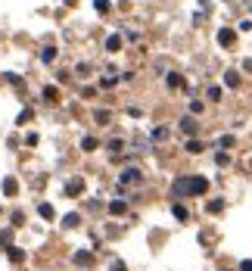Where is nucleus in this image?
<instances>
[{
  "mask_svg": "<svg viewBox=\"0 0 252 271\" xmlns=\"http://www.w3.org/2000/svg\"><path fill=\"white\" fill-rule=\"evenodd\" d=\"M122 181H125V184H137V181H140V172H137V169H128V172L122 175Z\"/></svg>",
  "mask_w": 252,
  "mask_h": 271,
  "instance_id": "423d86ee",
  "label": "nucleus"
},
{
  "mask_svg": "<svg viewBox=\"0 0 252 271\" xmlns=\"http://www.w3.org/2000/svg\"><path fill=\"white\" fill-rule=\"evenodd\" d=\"M16 190H19V184H16V178H3V193H6V196H13Z\"/></svg>",
  "mask_w": 252,
  "mask_h": 271,
  "instance_id": "0eeeda50",
  "label": "nucleus"
},
{
  "mask_svg": "<svg viewBox=\"0 0 252 271\" xmlns=\"http://www.w3.org/2000/svg\"><path fill=\"white\" fill-rule=\"evenodd\" d=\"M187 153H193V156H196V153H202V144L199 140H187V147H184Z\"/></svg>",
  "mask_w": 252,
  "mask_h": 271,
  "instance_id": "ddd939ff",
  "label": "nucleus"
},
{
  "mask_svg": "<svg viewBox=\"0 0 252 271\" xmlns=\"http://www.w3.org/2000/svg\"><path fill=\"white\" fill-rule=\"evenodd\" d=\"M168 88H184V78H181V75H168Z\"/></svg>",
  "mask_w": 252,
  "mask_h": 271,
  "instance_id": "dca6fc26",
  "label": "nucleus"
},
{
  "mask_svg": "<svg viewBox=\"0 0 252 271\" xmlns=\"http://www.w3.org/2000/svg\"><path fill=\"white\" fill-rule=\"evenodd\" d=\"M109 212H112V215H125V212H128V206H125L122 199H112V203H109Z\"/></svg>",
  "mask_w": 252,
  "mask_h": 271,
  "instance_id": "39448f33",
  "label": "nucleus"
},
{
  "mask_svg": "<svg viewBox=\"0 0 252 271\" xmlns=\"http://www.w3.org/2000/svg\"><path fill=\"white\" fill-rule=\"evenodd\" d=\"M234 41H237V31H234V28H221V31H218V44H221V47H231Z\"/></svg>",
  "mask_w": 252,
  "mask_h": 271,
  "instance_id": "f03ea898",
  "label": "nucleus"
},
{
  "mask_svg": "<svg viewBox=\"0 0 252 271\" xmlns=\"http://www.w3.org/2000/svg\"><path fill=\"white\" fill-rule=\"evenodd\" d=\"M38 212H41V218H47V221L53 218V206H50V203H41V209H38Z\"/></svg>",
  "mask_w": 252,
  "mask_h": 271,
  "instance_id": "2eb2a0df",
  "label": "nucleus"
},
{
  "mask_svg": "<svg viewBox=\"0 0 252 271\" xmlns=\"http://www.w3.org/2000/svg\"><path fill=\"white\" fill-rule=\"evenodd\" d=\"M90 262H94V256H90V253H75V265H90Z\"/></svg>",
  "mask_w": 252,
  "mask_h": 271,
  "instance_id": "6e6552de",
  "label": "nucleus"
},
{
  "mask_svg": "<svg viewBox=\"0 0 252 271\" xmlns=\"http://www.w3.org/2000/svg\"><path fill=\"white\" fill-rule=\"evenodd\" d=\"M81 150H87V153L97 150V137H84V140H81Z\"/></svg>",
  "mask_w": 252,
  "mask_h": 271,
  "instance_id": "f3484780",
  "label": "nucleus"
},
{
  "mask_svg": "<svg viewBox=\"0 0 252 271\" xmlns=\"http://www.w3.org/2000/svg\"><path fill=\"white\" fill-rule=\"evenodd\" d=\"M209 100H221V88L212 85V88H209Z\"/></svg>",
  "mask_w": 252,
  "mask_h": 271,
  "instance_id": "412c9836",
  "label": "nucleus"
},
{
  "mask_svg": "<svg viewBox=\"0 0 252 271\" xmlns=\"http://www.w3.org/2000/svg\"><path fill=\"white\" fill-rule=\"evenodd\" d=\"M94 119H97L100 125H109V119H112V115H109L106 109H97V112H94Z\"/></svg>",
  "mask_w": 252,
  "mask_h": 271,
  "instance_id": "f8f14e48",
  "label": "nucleus"
},
{
  "mask_svg": "<svg viewBox=\"0 0 252 271\" xmlns=\"http://www.w3.org/2000/svg\"><path fill=\"white\" fill-rule=\"evenodd\" d=\"M153 137H156V140H168V131H165V128H156Z\"/></svg>",
  "mask_w": 252,
  "mask_h": 271,
  "instance_id": "393cba45",
  "label": "nucleus"
},
{
  "mask_svg": "<svg viewBox=\"0 0 252 271\" xmlns=\"http://www.w3.org/2000/svg\"><path fill=\"white\" fill-rule=\"evenodd\" d=\"M240 271H252V262H243V265H240Z\"/></svg>",
  "mask_w": 252,
  "mask_h": 271,
  "instance_id": "bb28decb",
  "label": "nucleus"
},
{
  "mask_svg": "<svg viewBox=\"0 0 252 271\" xmlns=\"http://www.w3.org/2000/svg\"><path fill=\"white\" fill-rule=\"evenodd\" d=\"M63 221H65V228H75V225H78V221H81V218H78V215H75V212H68V215H65Z\"/></svg>",
  "mask_w": 252,
  "mask_h": 271,
  "instance_id": "a211bd4d",
  "label": "nucleus"
},
{
  "mask_svg": "<svg viewBox=\"0 0 252 271\" xmlns=\"http://www.w3.org/2000/svg\"><path fill=\"white\" fill-rule=\"evenodd\" d=\"M81 190H84V181H81V178H72V181L65 184V193H68V196H78Z\"/></svg>",
  "mask_w": 252,
  "mask_h": 271,
  "instance_id": "7ed1b4c3",
  "label": "nucleus"
},
{
  "mask_svg": "<svg viewBox=\"0 0 252 271\" xmlns=\"http://www.w3.org/2000/svg\"><path fill=\"white\" fill-rule=\"evenodd\" d=\"M119 47H122V38H119V34H112V38L106 41V50H112V53H116Z\"/></svg>",
  "mask_w": 252,
  "mask_h": 271,
  "instance_id": "9d476101",
  "label": "nucleus"
},
{
  "mask_svg": "<svg viewBox=\"0 0 252 271\" xmlns=\"http://www.w3.org/2000/svg\"><path fill=\"white\" fill-rule=\"evenodd\" d=\"M224 85H227V88H237V85H240V75H237V72H227V75H224Z\"/></svg>",
  "mask_w": 252,
  "mask_h": 271,
  "instance_id": "4468645a",
  "label": "nucleus"
},
{
  "mask_svg": "<svg viewBox=\"0 0 252 271\" xmlns=\"http://www.w3.org/2000/svg\"><path fill=\"white\" fill-rule=\"evenodd\" d=\"M181 128H184V131L193 137V134H196L199 131V125H196V119H190V115H184V119H181Z\"/></svg>",
  "mask_w": 252,
  "mask_h": 271,
  "instance_id": "20e7f679",
  "label": "nucleus"
},
{
  "mask_svg": "<svg viewBox=\"0 0 252 271\" xmlns=\"http://www.w3.org/2000/svg\"><path fill=\"white\" fill-rule=\"evenodd\" d=\"M205 190H209V181H205V178H190V181H187V193L202 196Z\"/></svg>",
  "mask_w": 252,
  "mask_h": 271,
  "instance_id": "f257e3e1",
  "label": "nucleus"
},
{
  "mask_svg": "<svg viewBox=\"0 0 252 271\" xmlns=\"http://www.w3.org/2000/svg\"><path fill=\"white\" fill-rule=\"evenodd\" d=\"M175 218L184 221V218H187V209H184V206H175Z\"/></svg>",
  "mask_w": 252,
  "mask_h": 271,
  "instance_id": "b1692460",
  "label": "nucleus"
},
{
  "mask_svg": "<svg viewBox=\"0 0 252 271\" xmlns=\"http://www.w3.org/2000/svg\"><path fill=\"white\" fill-rule=\"evenodd\" d=\"M109 150H112V156H116V153H122V140H109Z\"/></svg>",
  "mask_w": 252,
  "mask_h": 271,
  "instance_id": "4be33fe9",
  "label": "nucleus"
},
{
  "mask_svg": "<svg viewBox=\"0 0 252 271\" xmlns=\"http://www.w3.org/2000/svg\"><path fill=\"white\" fill-rule=\"evenodd\" d=\"M6 253H9V259H13L16 265H19V262H25V253H22V250H16V246H9Z\"/></svg>",
  "mask_w": 252,
  "mask_h": 271,
  "instance_id": "1a4fd4ad",
  "label": "nucleus"
},
{
  "mask_svg": "<svg viewBox=\"0 0 252 271\" xmlns=\"http://www.w3.org/2000/svg\"><path fill=\"white\" fill-rule=\"evenodd\" d=\"M53 56H56V50H53V47H47V50H44V63H53Z\"/></svg>",
  "mask_w": 252,
  "mask_h": 271,
  "instance_id": "5701e85b",
  "label": "nucleus"
},
{
  "mask_svg": "<svg viewBox=\"0 0 252 271\" xmlns=\"http://www.w3.org/2000/svg\"><path fill=\"white\" fill-rule=\"evenodd\" d=\"M205 209H209V212H212V215H215V212H221V209H224V203H221V199H212V203H209V206H205Z\"/></svg>",
  "mask_w": 252,
  "mask_h": 271,
  "instance_id": "6ab92c4d",
  "label": "nucleus"
},
{
  "mask_svg": "<svg viewBox=\"0 0 252 271\" xmlns=\"http://www.w3.org/2000/svg\"><path fill=\"white\" fill-rule=\"evenodd\" d=\"M44 97H47L50 103H56V100H60V90H56V88L50 85V88H44Z\"/></svg>",
  "mask_w": 252,
  "mask_h": 271,
  "instance_id": "9b49d317",
  "label": "nucleus"
},
{
  "mask_svg": "<svg viewBox=\"0 0 252 271\" xmlns=\"http://www.w3.org/2000/svg\"><path fill=\"white\" fill-rule=\"evenodd\" d=\"M109 271H125V265H122V262H112V268H109Z\"/></svg>",
  "mask_w": 252,
  "mask_h": 271,
  "instance_id": "a878e982",
  "label": "nucleus"
},
{
  "mask_svg": "<svg viewBox=\"0 0 252 271\" xmlns=\"http://www.w3.org/2000/svg\"><path fill=\"white\" fill-rule=\"evenodd\" d=\"M94 6H97V13H109V0H97Z\"/></svg>",
  "mask_w": 252,
  "mask_h": 271,
  "instance_id": "aec40b11",
  "label": "nucleus"
}]
</instances>
